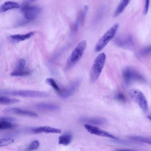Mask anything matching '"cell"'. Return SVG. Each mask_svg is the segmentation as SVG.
<instances>
[{
    "mask_svg": "<svg viewBox=\"0 0 151 151\" xmlns=\"http://www.w3.org/2000/svg\"><path fill=\"white\" fill-rule=\"evenodd\" d=\"M0 94L35 98H45L49 96L48 92L37 91L27 90H2Z\"/></svg>",
    "mask_w": 151,
    "mask_h": 151,
    "instance_id": "1",
    "label": "cell"
},
{
    "mask_svg": "<svg viewBox=\"0 0 151 151\" xmlns=\"http://www.w3.org/2000/svg\"><path fill=\"white\" fill-rule=\"evenodd\" d=\"M106 59V55L103 52L100 54L95 59L90 73V80L91 82L95 81L100 76Z\"/></svg>",
    "mask_w": 151,
    "mask_h": 151,
    "instance_id": "2",
    "label": "cell"
},
{
    "mask_svg": "<svg viewBox=\"0 0 151 151\" xmlns=\"http://www.w3.org/2000/svg\"><path fill=\"white\" fill-rule=\"evenodd\" d=\"M87 45L85 40L81 41L72 52L67 63V68H70L73 66L82 57Z\"/></svg>",
    "mask_w": 151,
    "mask_h": 151,
    "instance_id": "3",
    "label": "cell"
},
{
    "mask_svg": "<svg viewBox=\"0 0 151 151\" xmlns=\"http://www.w3.org/2000/svg\"><path fill=\"white\" fill-rule=\"evenodd\" d=\"M119 27V24L116 23L105 32L96 43L94 48L95 52H99L105 47L114 37Z\"/></svg>",
    "mask_w": 151,
    "mask_h": 151,
    "instance_id": "4",
    "label": "cell"
},
{
    "mask_svg": "<svg viewBox=\"0 0 151 151\" xmlns=\"http://www.w3.org/2000/svg\"><path fill=\"white\" fill-rule=\"evenodd\" d=\"M130 98L133 101L138 104L140 108L144 112L148 110V106L146 99L143 93L139 90L132 89L128 92Z\"/></svg>",
    "mask_w": 151,
    "mask_h": 151,
    "instance_id": "5",
    "label": "cell"
},
{
    "mask_svg": "<svg viewBox=\"0 0 151 151\" xmlns=\"http://www.w3.org/2000/svg\"><path fill=\"white\" fill-rule=\"evenodd\" d=\"M122 75L125 82L127 84L130 83L133 80H144V77L142 75L130 67H127L124 69Z\"/></svg>",
    "mask_w": 151,
    "mask_h": 151,
    "instance_id": "6",
    "label": "cell"
},
{
    "mask_svg": "<svg viewBox=\"0 0 151 151\" xmlns=\"http://www.w3.org/2000/svg\"><path fill=\"white\" fill-rule=\"evenodd\" d=\"M41 9L36 6L26 5L22 9V12L24 18L28 20H31L35 19L40 13Z\"/></svg>",
    "mask_w": 151,
    "mask_h": 151,
    "instance_id": "7",
    "label": "cell"
},
{
    "mask_svg": "<svg viewBox=\"0 0 151 151\" xmlns=\"http://www.w3.org/2000/svg\"><path fill=\"white\" fill-rule=\"evenodd\" d=\"M80 82L79 80L73 81L68 86L63 89L58 93L62 98L67 99L72 96L79 87Z\"/></svg>",
    "mask_w": 151,
    "mask_h": 151,
    "instance_id": "8",
    "label": "cell"
},
{
    "mask_svg": "<svg viewBox=\"0 0 151 151\" xmlns=\"http://www.w3.org/2000/svg\"><path fill=\"white\" fill-rule=\"evenodd\" d=\"M84 127L88 132L90 134L97 136L110 138L114 140L118 139L108 132L92 125L85 124L84 125Z\"/></svg>",
    "mask_w": 151,
    "mask_h": 151,
    "instance_id": "9",
    "label": "cell"
},
{
    "mask_svg": "<svg viewBox=\"0 0 151 151\" xmlns=\"http://www.w3.org/2000/svg\"><path fill=\"white\" fill-rule=\"evenodd\" d=\"M2 112L6 114H14L32 117H37L38 116L37 114L34 112L16 107L5 108L2 110Z\"/></svg>",
    "mask_w": 151,
    "mask_h": 151,
    "instance_id": "10",
    "label": "cell"
},
{
    "mask_svg": "<svg viewBox=\"0 0 151 151\" xmlns=\"http://www.w3.org/2000/svg\"><path fill=\"white\" fill-rule=\"evenodd\" d=\"M79 120L81 122L91 125H102L108 122L106 119L101 117H82Z\"/></svg>",
    "mask_w": 151,
    "mask_h": 151,
    "instance_id": "11",
    "label": "cell"
},
{
    "mask_svg": "<svg viewBox=\"0 0 151 151\" xmlns=\"http://www.w3.org/2000/svg\"><path fill=\"white\" fill-rule=\"evenodd\" d=\"M29 132L32 133L38 134L44 132L46 133H61V130L59 129L51 127L48 126H44L37 127L31 128Z\"/></svg>",
    "mask_w": 151,
    "mask_h": 151,
    "instance_id": "12",
    "label": "cell"
},
{
    "mask_svg": "<svg viewBox=\"0 0 151 151\" xmlns=\"http://www.w3.org/2000/svg\"><path fill=\"white\" fill-rule=\"evenodd\" d=\"M35 107L38 109L48 111H58L60 109L58 106L45 103H37L35 105Z\"/></svg>",
    "mask_w": 151,
    "mask_h": 151,
    "instance_id": "13",
    "label": "cell"
},
{
    "mask_svg": "<svg viewBox=\"0 0 151 151\" xmlns=\"http://www.w3.org/2000/svg\"><path fill=\"white\" fill-rule=\"evenodd\" d=\"M132 37L130 36H125L117 38L116 42L117 45L122 47L128 48L132 46L133 42Z\"/></svg>",
    "mask_w": 151,
    "mask_h": 151,
    "instance_id": "14",
    "label": "cell"
},
{
    "mask_svg": "<svg viewBox=\"0 0 151 151\" xmlns=\"http://www.w3.org/2000/svg\"><path fill=\"white\" fill-rule=\"evenodd\" d=\"M35 33V32L32 31L25 34H15L11 35L9 37L12 41L17 43L29 38L34 35Z\"/></svg>",
    "mask_w": 151,
    "mask_h": 151,
    "instance_id": "15",
    "label": "cell"
},
{
    "mask_svg": "<svg viewBox=\"0 0 151 151\" xmlns=\"http://www.w3.org/2000/svg\"><path fill=\"white\" fill-rule=\"evenodd\" d=\"M73 135L71 133L67 132L60 136L59 139V144L64 145H67L71 142Z\"/></svg>",
    "mask_w": 151,
    "mask_h": 151,
    "instance_id": "16",
    "label": "cell"
},
{
    "mask_svg": "<svg viewBox=\"0 0 151 151\" xmlns=\"http://www.w3.org/2000/svg\"><path fill=\"white\" fill-rule=\"evenodd\" d=\"M19 4L16 3L11 1H7L1 6L0 12H3L12 9L19 8Z\"/></svg>",
    "mask_w": 151,
    "mask_h": 151,
    "instance_id": "17",
    "label": "cell"
},
{
    "mask_svg": "<svg viewBox=\"0 0 151 151\" xmlns=\"http://www.w3.org/2000/svg\"><path fill=\"white\" fill-rule=\"evenodd\" d=\"M130 1L131 0H121L114 12V17H116L124 11Z\"/></svg>",
    "mask_w": 151,
    "mask_h": 151,
    "instance_id": "18",
    "label": "cell"
},
{
    "mask_svg": "<svg viewBox=\"0 0 151 151\" xmlns=\"http://www.w3.org/2000/svg\"><path fill=\"white\" fill-rule=\"evenodd\" d=\"M20 100L16 98L1 96L0 97V103L2 105H9L19 102Z\"/></svg>",
    "mask_w": 151,
    "mask_h": 151,
    "instance_id": "19",
    "label": "cell"
},
{
    "mask_svg": "<svg viewBox=\"0 0 151 151\" xmlns=\"http://www.w3.org/2000/svg\"><path fill=\"white\" fill-rule=\"evenodd\" d=\"M128 138L134 141L144 142L151 145V138L137 136H131Z\"/></svg>",
    "mask_w": 151,
    "mask_h": 151,
    "instance_id": "20",
    "label": "cell"
},
{
    "mask_svg": "<svg viewBox=\"0 0 151 151\" xmlns=\"http://www.w3.org/2000/svg\"><path fill=\"white\" fill-rule=\"evenodd\" d=\"M31 73L30 71L28 69L17 70L15 69L10 73V75L12 76H27Z\"/></svg>",
    "mask_w": 151,
    "mask_h": 151,
    "instance_id": "21",
    "label": "cell"
},
{
    "mask_svg": "<svg viewBox=\"0 0 151 151\" xmlns=\"http://www.w3.org/2000/svg\"><path fill=\"white\" fill-rule=\"evenodd\" d=\"M45 82L47 84L52 87L58 93L60 91L61 89L53 78H47L46 79Z\"/></svg>",
    "mask_w": 151,
    "mask_h": 151,
    "instance_id": "22",
    "label": "cell"
},
{
    "mask_svg": "<svg viewBox=\"0 0 151 151\" xmlns=\"http://www.w3.org/2000/svg\"><path fill=\"white\" fill-rule=\"evenodd\" d=\"M17 125L15 124H12L11 122L0 121V129L1 130L16 127Z\"/></svg>",
    "mask_w": 151,
    "mask_h": 151,
    "instance_id": "23",
    "label": "cell"
},
{
    "mask_svg": "<svg viewBox=\"0 0 151 151\" xmlns=\"http://www.w3.org/2000/svg\"><path fill=\"white\" fill-rule=\"evenodd\" d=\"M14 140L12 138H7L1 139L0 140V147L8 145L13 143Z\"/></svg>",
    "mask_w": 151,
    "mask_h": 151,
    "instance_id": "24",
    "label": "cell"
},
{
    "mask_svg": "<svg viewBox=\"0 0 151 151\" xmlns=\"http://www.w3.org/2000/svg\"><path fill=\"white\" fill-rule=\"evenodd\" d=\"M105 7L102 6L100 8L97 12L95 17V21H98L102 18L105 11Z\"/></svg>",
    "mask_w": 151,
    "mask_h": 151,
    "instance_id": "25",
    "label": "cell"
},
{
    "mask_svg": "<svg viewBox=\"0 0 151 151\" xmlns=\"http://www.w3.org/2000/svg\"><path fill=\"white\" fill-rule=\"evenodd\" d=\"M26 61L23 59H20L18 61L15 69L17 70H23L25 69V67Z\"/></svg>",
    "mask_w": 151,
    "mask_h": 151,
    "instance_id": "26",
    "label": "cell"
},
{
    "mask_svg": "<svg viewBox=\"0 0 151 151\" xmlns=\"http://www.w3.org/2000/svg\"><path fill=\"white\" fill-rule=\"evenodd\" d=\"M40 145V143L37 140L32 141L27 148L28 150H33L37 148Z\"/></svg>",
    "mask_w": 151,
    "mask_h": 151,
    "instance_id": "27",
    "label": "cell"
},
{
    "mask_svg": "<svg viewBox=\"0 0 151 151\" xmlns=\"http://www.w3.org/2000/svg\"><path fill=\"white\" fill-rule=\"evenodd\" d=\"M115 99L117 101L122 102H124L126 100L125 96L121 93H117L115 96Z\"/></svg>",
    "mask_w": 151,
    "mask_h": 151,
    "instance_id": "28",
    "label": "cell"
},
{
    "mask_svg": "<svg viewBox=\"0 0 151 151\" xmlns=\"http://www.w3.org/2000/svg\"><path fill=\"white\" fill-rule=\"evenodd\" d=\"M17 119L14 117L9 116H3L1 117L0 121H5L10 122H15Z\"/></svg>",
    "mask_w": 151,
    "mask_h": 151,
    "instance_id": "29",
    "label": "cell"
},
{
    "mask_svg": "<svg viewBox=\"0 0 151 151\" xmlns=\"http://www.w3.org/2000/svg\"><path fill=\"white\" fill-rule=\"evenodd\" d=\"M151 53V45L148 46L143 49L141 51L142 55H145Z\"/></svg>",
    "mask_w": 151,
    "mask_h": 151,
    "instance_id": "30",
    "label": "cell"
},
{
    "mask_svg": "<svg viewBox=\"0 0 151 151\" xmlns=\"http://www.w3.org/2000/svg\"><path fill=\"white\" fill-rule=\"evenodd\" d=\"M150 4V0H145V4L143 11V14L144 15L147 14Z\"/></svg>",
    "mask_w": 151,
    "mask_h": 151,
    "instance_id": "31",
    "label": "cell"
},
{
    "mask_svg": "<svg viewBox=\"0 0 151 151\" xmlns=\"http://www.w3.org/2000/svg\"><path fill=\"white\" fill-rule=\"evenodd\" d=\"M36 0H27L26 1V3H30V2H33L34 1H36Z\"/></svg>",
    "mask_w": 151,
    "mask_h": 151,
    "instance_id": "32",
    "label": "cell"
},
{
    "mask_svg": "<svg viewBox=\"0 0 151 151\" xmlns=\"http://www.w3.org/2000/svg\"><path fill=\"white\" fill-rule=\"evenodd\" d=\"M147 118L151 121V115H148L147 116Z\"/></svg>",
    "mask_w": 151,
    "mask_h": 151,
    "instance_id": "33",
    "label": "cell"
}]
</instances>
